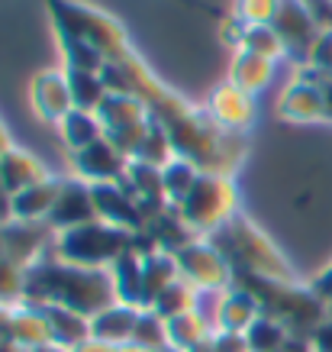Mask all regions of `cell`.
I'll list each match as a JSON object with an SVG mask.
<instances>
[{"label": "cell", "instance_id": "cell-1", "mask_svg": "<svg viewBox=\"0 0 332 352\" xmlns=\"http://www.w3.org/2000/svg\"><path fill=\"white\" fill-rule=\"evenodd\" d=\"M119 65L126 68L136 97L145 100L149 113L171 136L174 152L181 159L193 162L200 171H213V175H229L233 178V171L239 168V162L246 155V139L239 136V133H229V129L216 126L206 110L191 107L178 94H171L168 87H161L152 78L149 68L132 52L123 55Z\"/></svg>", "mask_w": 332, "mask_h": 352}, {"label": "cell", "instance_id": "cell-2", "mask_svg": "<svg viewBox=\"0 0 332 352\" xmlns=\"http://www.w3.org/2000/svg\"><path fill=\"white\" fill-rule=\"evenodd\" d=\"M26 304H55L91 320L110 304H117V288L110 268L71 265L49 252L26 268Z\"/></svg>", "mask_w": 332, "mask_h": 352}, {"label": "cell", "instance_id": "cell-3", "mask_svg": "<svg viewBox=\"0 0 332 352\" xmlns=\"http://www.w3.org/2000/svg\"><path fill=\"white\" fill-rule=\"evenodd\" d=\"M233 285L246 288L248 294H255V300L261 304V314L281 320L294 336H313V330L322 320H329L326 317V304L313 294V288H300L294 281L261 278L252 275V272H236Z\"/></svg>", "mask_w": 332, "mask_h": 352}, {"label": "cell", "instance_id": "cell-4", "mask_svg": "<svg viewBox=\"0 0 332 352\" xmlns=\"http://www.w3.org/2000/svg\"><path fill=\"white\" fill-rule=\"evenodd\" d=\"M206 239L229 258L233 272H252V275L274 278V281H294L287 258L281 256L278 245L271 243L246 214H236L229 223H223Z\"/></svg>", "mask_w": 332, "mask_h": 352}, {"label": "cell", "instance_id": "cell-5", "mask_svg": "<svg viewBox=\"0 0 332 352\" xmlns=\"http://www.w3.org/2000/svg\"><path fill=\"white\" fill-rule=\"evenodd\" d=\"M49 13H52L58 36H71V39L94 45L107 62H119L123 55L132 52L126 43V30L110 13L94 10L87 3H75V0H49Z\"/></svg>", "mask_w": 332, "mask_h": 352}, {"label": "cell", "instance_id": "cell-6", "mask_svg": "<svg viewBox=\"0 0 332 352\" xmlns=\"http://www.w3.org/2000/svg\"><path fill=\"white\" fill-rule=\"evenodd\" d=\"M174 210L181 214V220L187 223V230H191L193 236H210L239 214L236 184H233L229 175L204 171V175L197 178V184L191 188V194H187Z\"/></svg>", "mask_w": 332, "mask_h": 352}, {"label": "cell", "instance_id": "cell-7", "mask_svg": "<svg viewBox=\"0 0 332 352\" xmlns=\"http://www.w3.org/2000/svg\"><path fill=\"white\" fill-rule=\"evenodd\" d=\"M129 245H132V233L104 223V220H94V223H84V226L58 233L52 252L62 262H71V265L110 268Z\"/></svg>", "mask_w": 332, "mask_h": 352}, {"label": "cell", "instance_id": "cell-8", "mask_svg": "<svg viewBox=\"0 0 332 352\" xmlns=\"http://www.w3.org/2000/svg\"><path fill=\"white\" fill-rule=\"evenodd\" d=\"M174 262H178V272L187 285H193L197 291H226L233 288V265L229 258L216 249L210 239H193L184 249L174 252Z\"/></svg>", "mask_w": 332, "mask_h": 352}, {"label": "cell", "instance_id": "cell-9", "mask_svg": "<svg viewBox=\"0 0 332 352\" xmlns=\"http://www.w3.org/2000/svg\"><path fill=\"white\" fill-rule=\"evenodd\" d=\"M129 162L132 159H126L110 136L97 139L94 146H87V149H81V152L71 155L75 175L87 184H119L123 178H126Z\"/></svg>", "mask_w": 332, "mask_h": 352}, {"label": "cell", "instance_id": "cell-10", "mask_svg": "<svg viewBox=\"0 0 332 352\" xmlns=\"http://www.w3.org/2000/svg\"><path fill=\"white\" fill-rule=\"evenodd\" d=\"M271 30L281 36V43L287 52H294L297 58H310L313 45L320 43L322 30L313 23V16L307 13L300 0H281L278 10H274V20H271Z\"/></svg>", "mask_w": 332, "mask_h": 352}, {"label": "cell", "instance_id": "cell-11", "mask_svg": "<svg viewBox=\"0 0 332 352\" xmlns=\"http://www.w3.org/2000/svg\"><path fill=\"white\" fill-rule=\"evenodd\" d=\"M97 204V217L110 226H119L126 233H142L145 230V210L142 204L132 197L126 184H91Z\"/></svg>", "mask_w": 332, "mask_h": 352}, {"label": "cell", "instance_id": "cell-12", "mask_svg": "<svg viewBox=\"0 0 332 352\" xmlns=\"http://www.w3.org/2000/svg\"><path fill=\"white\" fill-rule=\"evenodd\" d=\"M55 230L49 223H23V220H10L3 223V256L13 258L16 265L29 268L43 256H49L55 245Z\"/></svg>", "mask_w": 332, "mask_h": 352}, {"label": "cell", "instance_id": "cell-13", "mask_svg": "<svg viewBox=\"0 0 332 352\" xmlns=\"http://www.w3.org/2000/svg\"><path fill=\"white\" fill-rule=\"evenodd\" d=\"M94 220H100V217H97V204H94L91 184L81 182V178H64L62 191H58V201H55L52 214H49L45 223L52 226L55 233H64V230L94 223Z\"/></svg>", "mask_w": 332, "mask_h": 352}, {"label": "cell", "instance_id": "cell-14", "mask_svg": "<svg viewBox=\"0 0 332 352\" xmlns=\"http://www.w3.org/2000/svg\"><path fill=\"white\" fill-rule=\"evenodd\" d=\"M32 107H36V113H39L45 123H55V126L75 110L64 68L62 72H58V68H49V72H39V75L32 78Z\"/></svg>", "mask_w": 332, "mask_h": 352}, {"label": "cell", "instance_id": "cell-15", "mask_svg": "<svg viewBox=\"0 0 332 352\" xmlns=\"http://www.w3.org/2000/svg\"><path fill=\"white\" fill-rule=\"evenodd\" d=\"M206 113L213 117L216 126L229 129V133H246L255 123V100L252 94L239 91L236 85H220L206 100Z\"/></svg>", "mask_w": 332, "mask_h": 352}, {"label": "cell", "instance_id": "cell-16", "mask_svg": "<svg viewBox=\"0 0 332 352\" xmlns=\"http://www.w3.org/2000/svg\"><path fill=\"white\" fill-rule=\"evenodd\" d=\"M45 178H49V171H45V165L32 152L20 149V146H10V149L0 155V188L10 194V197L32 188V184L45 182Z\"/></svg>", "mask_w": 332, "mask_h": 352}, {"label": "cell", "instance_id": "cell-17", "mask_svg": "<svg viewBox=\"0 0 332 352\" xmlns=\"http://www.w3.org/2000/svg\"><path fill=\"white\" fill-rule=\"evenodd\" d=\"M58 191H62V178H45V182L32 184L26 191L13 194L10 197V214L13 220H23V223H45L49 214H52L55 201H58Z\"/></svg>", "mask_w": 332, "mask_h": 352}, {"label": "cell", "instance_id": "cell-18", "mask_svg": "<svg viewBox=\"0 0 332 352\" xmlns=\"http://www.w3.org/2000/svg\"><path fill=\"white\" fill-rule=\"evenodd\" d=\"M139 314L142 307H129V304H119V300L110 304L107 310L91 317V340L110 342V346H126V342H132Z\"/></svg>", "mask_w": 332, "mask_h": 352}, {"label": "cell", "instance_id": "cell-19", "mask_svg": "<svg viewBox=\"0 0 332 352\" xmlns=\"http://www.w3.org/2000/svg\"><path fill=\"white\" fill-rule=\"evenodd\" d=\"M7 340L16 342L20 349H39V346H49L52 342V333H49V323H45V314L36 304H20V307H10V323H7Z\"/></svg>", "mask_w": 332, "mask_h": 352}, {"label": "cell", "instance_id": "cell-20", "mask_svg": "<svg viewBox=\"0 0 332 352\" xmlns=\"http://www.w3.org/2000/svg\"><path fill=\"white\" fill-rule=\"evenodd\" d=\"M39 310L45 314V323H49V333H52L55 346L71 352L81 342L91 340V320L87 317H81V314H75V310H68V307H55V304H43Z\"/></svg>", "mask_w": 332, "mask_h": 352}, {"label": "cell", "instance_id": "cell-21", "mask_svg": "<svg viewBox=\"0 0 332 352\" xmlns=\"http://www.w3.org/2000/svg\"><path fill=\"white\" fill-rule=\"evenodd\" d=\"M281 113L287 120H297V123H310V120H320L329 113L326 107V94H322L320 85H310V81H297L290 85L281 97Z\"/></svg>", "mask_w": 332, "mask_h": 352}, {"label": "cell", "instance_id": "cell-22", "mask_svg": "<svg viewBox=\"0 0 332 352\" xmlns=\"http://www.w3.org/2000/svg\"><path fill=\"white\" fill-rule=\"evenodd\" d=\"M97 117H100L107 133H119V129L136 126L142 120H149L152 113L145 107V100L136 94H107L104 104L97 107Z\"/></svg>", "mask_w": 332, "mask_h": 352}, {"label": "cell", "instance_id": "cell-23", "mask_svg": "<svg viewBox=\"0 0 332 352\" xmlns=\"http://www.w3.org/2000/svg\"><path fill=\"white\" fill-rule=\"evenodd\" d=\"M261 317V304L255 300V294H248L246 288H233L226 291L223 307H220V320H216V330H233V333H246L252 323Z\"/></svg>", "mask_w": 332, "mask_h": 352}, {"label": "cell", "instance_id": "cell-24", "mask_svg": "<svg viewBox=\"0 0 332 352\" xmlns=\"http://www.w3.org/2000/svg\"><path fill=\"white\" fill-rule=\"evenodd\" d=\"M145 233L158 243V249H165V252H178V249H184L187 243H193V233L187 230V223L181 220V214L174 210V207H161V210H155V214L145 220Z\"/></svg>", "mask_w": 332, "mask_h": 352}, {"label": "cell", "instance_id": "cell-25", "mask_svg": "<svg viewBox=\"0 0 332 352\" xmlns=\"http://www.w3.org/2000/svg\"><path fill=\"white\" fill-rule=\"evenodd\" d=\"M178 278H181V272H178V262L171 252H155V256L142 258V307L149 310L155 298Z\"/></svg>", "mask_w": 332, "mask_h": 352}, {"label": "cell", "instance_id": "cell-26", "mask_svg": "<svg viewBox=\"0 0 332 352\" xmlns=\"http://www.w3.org/2000/svg\"><path fill=\"white\" fill-rule=\"evenodd\" d=\"M58 133H62V142L71 149V155L87 146H94L97 139L107 136V129L97 117V110H71L68 117L58 123Z\"/></svg>", "mask_w": 332, "mask_h": 352}, {"label": "cell", "instance_id": "cell-27", "mask_svg": "<svg viewBox=\"0 0 332 352\" xmlns=\"http://www.w3.org/2000/svg\"><path fill=\"white\" fill-rule=\"evenodd\" d=\"M113 275V288H117V300L129 304V307H142V256L126 249L123 256L110 265ZM145 310V307H142Z\"/></svg>", "mask_w": 332, "mask_h": 352}, {"label": "cell", "instance_id": "cell-28", "mask_svg": "<svg viewBox=\"0 0 332 352\" xmlns=\"http://www.w3.org/2000/svg\"><path fill=\"white\" fill-rule=\"evenodd\" d=\"M165 330H168V346H174V349H181V352H191V349H197L200 342H210L216 333L197 310H187L181 317L165 320Z\"/></svg>", "mask_w": 332, "mask_h": 352}, {"label": "cell", "instance_id": "cell-29", "mask_svg": "<svg viewBox=\"0 0 332 352\" xmlns=\"http://www.w3.org/2000/svg\"><path fill=\"white\" fill-rule=\"evenodd\" d=\"M271 72H274V62L271 58H261V55L252 52H239L233 68H229V85H236L239 91L246 94H255L271 81Z\"/></svg>", "mask_w": 332, "mask_h": 352}, {"label": "cell", "instance_id": "cell-30", "mask_svg": "<svg viewBox=\"0 0 332 352\" xmlns=\"http://www.w3.org/2000/svg\"><path fill=\"white\" fill-rule=\"evenodd\" d=\"M204 171L197 168L193 162L187 159H171L165 168H161V188H165V201L171 204V207H178V204L191 194V188L197 184V178H200Z\"/></svg>", "mask_w": 332, "mask_h": 352}, {"label": "cell", "instance_id": "cell-31", "mask_svg": "<svg viewBox=\"0 0 332 352\" xmlns=\"http://www.w3.org/2000/svg\"><path fill=\"white\" fill-rule=\"evenodd\" d=\"M68 87H71V100L75 110H97L107 97V87L100 81V72H81V68H64Z\"/></svg>", "mask_w": 332, "mask_h": 352}, {"label": "cell", "instance_id": "cell-32", "mask_svg": "<svg viewBox=\"0 0 332 352\" xmlns=\"http://www.w3.org/2000/svg\"><path fill=\"white\" fill-rule=\"evenodd\" d=\"M246 340H248V349L252 352H284V346H287V340H290V330L281 320L261 314L246 330Z\"/></svg>", "mask_w": 332, "mask_h": 352}, {"label": "cell", "instance_id": "cell-33", "mask_svg": "<svg viewBox=\"0 0 332 352\" xmlns=\"http://www.w3.org/2000/svg\"><path fill=\"white\" fill-rule=\"evenodd\" d=\"M197 294H200V291L193 288V285H187L184 278H178L174 285H168V288L155 298V304H152L149 310H155L161 320H171V317H181V314L197 307Z\"/></svg>", "mask_w": 332, "mask_h": 352}, {"label": "cell", "instance_id": "cell-34", "mask_svg": "<svg viewBox=\"0 0 332 352\" xmlns=\"http://www.w3.org/2000/svg\"><path fill=\"white\" fill-rule=\"evenodd\" d=\"M239 52H252V55H261V58H281V55L287 52L284 43H281V36L271 30V23H252L246 26V36H242V43H239Z\"/></svg>", "mask_w": 332, "mask_h": 352}, {"label": "cell", "instance_id": "cell-35", "mask_svg": "<svg viewBox=\"0 0 332 352\" xmlns=\"http://www.w3.org/2000/svg\"><path fill=\"white\" fill-rule=\"evenodd\" d=\"M0 304L3 307L26 304V268L7 256H0Z\"/></svg>", "mask_w": 332, "mask_h": 352}, {"label": "cell", "instance_id": "cell-36", "mask_svg": "<svg viewBox=\"0 0 332 352\" xmlns=\"http://www.w3.org/2000/svg\"><path fill=\"white\" fill-rule=\"evenodd\" d=\"M171 159H178V152H174V146H171V136L165 133V126H161L158 120L152 117L149 139H145V146L139 149L136 162H149V165H155V168H165Z\"/></svg>", "mask_w": 332, "mask_h": 352}, {"label": "cell", "instance_id": "cell-37", "mask_svg": "<svg viewBox=\"0 0 332 352\" xmlns=\"http://www.w3.org/2000/svg\"><path fill=\"white\" fill-rule=\"evenodd\" d=\"M132 342L142 346V349H152V352L168 349V330H165V320H161L155 310H142L139 314V323H136Z\"/></svg>", "mask_w": 332, "mask_h": 352}, {"label": "cell", "instance_id": "cell-38", "mask_svg": "<svg viewBox=\"0 0 332 352\" xmlns=\"http://www.w3.org/2000/svg\"><path fill=\"white\" fill-rule=\"evenodd\" d=\"M64 49V68H81V72H100L107 58L97 52L94 45L81 43V39H71V36H58Z\"/></svg>", "mask_w": 332, "mask_h": 352}, {"label": "cell", "instance_id": "cell-39", "mask_svg": "<svg viewBox=\"0 0 332 352\" xmlns=\"http://www.w3.org/2000/svg\"><path fill=\"white\" fill-rule=\"evenodd\" d=\"M149 129H152V117L142 120V123H136V126L119 129V133H107V136L117 142L119 152H123L126 159H136V155H139V149L145 146V139H149Z\"/></svg>", "mask_w": 332, "mask_h": 352}, {"label": "cell", "instance_id": "cell-40", "mask_svg": "<svg viewBox=\"0 0 332 352\" xmlns=\"http://www.w3.org/2000/svg\"><path fill=\"white\" fill-rule=\"evenodd\" d=\"M281 0H239V16L252 26V23H271Z\"/></svg>", "mask_w": 332, "mask_h": 352}, {"label": "cell", "instance_id": "cell-41", "mask_svg": "<svg viewBox=\"0 0 332 352\" xmlns=\"http://www.w3.org/2000/svg\"><path fill=\"white\" fill-rule=\"evenodd\" d=\"M100 81L107 87V94H136V91H132V81H129V75H126V68L119 62L104 65V68H100Z\"/></svg>", "mask_w": 332, "mask_h": 352}, {"label": "cell", "instance_id": "cell-42", "mask_svg": "<svg viewBox=\"0 0 332 352\" xmlns=\"http://www.w3.org/2000/svg\"><path fill=\"white\" fill-rule=\"evenodd\" d=\"M213 349L216 352H252L248 349L246 333H233V330H216L213 333Z\"/></svg>", "mask_w": 332, "mask_h": 352}, {"label": "cell", "instance_id": "cell-43", "mask_svg": "<svg viewBox=\"0 0 332 352\" xmlns=\"http://www.w3.org/2000/svg\"><path fill=\"white\" fill-rule=\"evenodd\" d=\"M300 3L322 32H332V0H300Z\"/></svg>", "mask_w": 332, "mask_h": 352}, {"label": "cell", "instance_id": "cell-44", "mask_svg": "<svg viewBox=\"0 0 332 352\" xmlns=\"http://www.w3.org/2000/svg\"><path fill=\"white\" fill-rule=\"evenodd\" d=\"M310 62L316 68H322V72H332V32H322L320 36V43L313 45V52H310Z\"/></svg>", "mask_w": 332, "mask_h": 352}, {"label": "cell", "instance_id": "cell-45", "mask_svg": "<svg viewBox=\"0 0 332 352\" xmlns=\"http://www.w3.org/2000/svg\"><path fill=\"white\" fill-rule=\"evenodd\" d=\"M310 342H313V352H332V317L313 330Z\"/></svg>", "mask_w": 332, "mask_h": 352}, {"label": "cell", "instance_id": "cell-46", "mask_svg": "<svg viewBox=\"0 0 332 352\" xmlns=\"http://www.w3.org/2000/svg\"><path fill=\"white\" fill-rule=\"evenodd\" d=\"M313 294H316V298L322 300V304H332V265L326 268V272H322L320 278H313Z\"/></svg>", "mask_w": 332, "mask_h": 352}, {"label": "cell", "instance_id": "cell-47", "mask_svg": "<svg viewBox=\"0 0 332 352\" xmlns=\"http://www.w3.org/2000/svg\"><path fill=\"white\" fill-rule=\"evenodd\" d=\"M119 346H110V342H100V340H87V342H81L78 349H71V352H117Z\"/></svg>", "mask_w": 332, "mask_h": 352}, {"label": "cell", "instance_id": "cell-48", "mask_svg": "<svg viewBox=\"0 0 332 352\" xmlns=\"http://www.w3.org/2000/svg\"><path fill=\"white\" fill-rule=\"evenodd\" d=\"M10 220H13V214H10V194L0 188V226L10 223Z\"/></svg>", "mask_w": 332, "mask_h": 352}, {"label": "cell", "instance_id": "cell-49", "mask_svg": "<svg viewBox=\"0 0 332 352\" xmlns=\"http://www.w3.org/2000/svg\"><path fill=\"white\" fill-rule=\"evenodd\" d=\"M7 323H10V307L0 304V340H7Z\"/></svg>", "mask_w": 332, "mask_h": 352}, {"label": "cell", "instance_id": "cell-50", "mask_svg": "<svg viewBox=\"0 0 332 352\" xmlns=\"http://www.w3.org/2000/svg\"><path fill=\"white\" fill-rule=\"evenodd\" d=\"M13 142H10V133H7V126H3V123H0V155H3V152L10 149Z\"/></svg>", "mask_w": 332, "mask_h": 352}, {"label": "cell", "instance_id": "cell-51", "mask_svg": "<svg viewBox=\"0 0 332 352\" xmlns=\"http://www.w3.org/2000/svg\"><path fill=\"white\" fill-rule=\"evenodd\" d=\"M117 352H152V349H142V346H136V342H126V346H119Z\"/></svg>", "mask_w": 332, "mask_h": 352}, {"label": "cell", "instance_id": "cell-52", "mask_svg": "<svg viewBox=\"0 0 332 352\" xmlns=\"http://www.w3.org/2000/svg\"><path fill=\"white\" fill-rule=\"evenodd\" d=\"M29 352H68V349H62V346L49 342V346H39V349H29Z\"/></svg>", "mask_w": 332, "mask_h": 352}, {"label": "cell", "instance_id": "cell-53", "mask_svg": "<svg viewBox=\"0 0 332 352\" xmlns=\"http://www.w3.org/2000/svg\"><path fill=\"white\" fill-rule=\"evenodd\" d=\"M191 352H216V349H213V342H200V346H197V349H191Z\"/></svg>", "mask_w": 332, "mask_h": 352}, {"label": "cell", "instance_id": "cell-54", "mask_svg": "<svg viewBox=\"0 0 332 352\" xmlns=\"http://www.w3.org/2000/svg\"><path fill=\"white\" fill-rule=\"evenodd\" d=\"M0 256H3V226H0Z\"/></svg>", "mask_w": 332, "mask_h": 352}, {"label": "cell", "instance_id": "cell-55", "mask_svg": "<svg viewBox=\"0 0 332 352\" xmlns=\"http://www.w3.org/2000/svg\"><path fill=\"white\" fill-rule=\"evenodd\" d=\"M161 352H181V349H174V346H168V349H161Z\"/></svg>", "mask_w": 332, "mask_h": 352}]
</instances>
